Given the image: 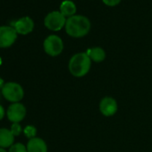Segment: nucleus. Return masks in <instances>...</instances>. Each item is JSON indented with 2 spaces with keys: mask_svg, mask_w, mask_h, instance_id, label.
Wrapping results in <instances>:
<instances>
[{
  "mask_svg": "<svg viewBox=\"0 0 152 152\" xmlns=\"http://www.w3.org/2000/svg\"><path fill=\"white\" fill-rule=\"evenodd\" d=\"M91 22L84 15H73L66 20L65 31L72 38H83L91 31Z\"/></svg>",
  "mask_w": 152,
  "mask_h": 152,
  "instance_id": "f257e3e1",
  "label": "nucleus"
},
{
  "mask_svg": "<svg viewBox=\"0 0 152 152\" xmlns=\"http://www.w3.org/2000/svg\"><path fill=\"white\" fill-rule=\"evenodd\" d=\"M92 61L86 52H80L73 55L68 63L70 73L74 77L81 78L85 76L91 70Z\"/></svg>",
  "mask_w": 152,
  "mask_h": 152,
  "instance_id": "f03ea898",
  "label": "nucleus"
},
{
  "mask_svg": "<svg viewBox=\"0 0 152 152\" xmlns=\"http://www.w3.org/2000/svg\"><path fill=\"white\" fill-rule=\"evenodd\" d=\"M1 91L4 98L12 103L19 102L23 99L24 95L23 87L16 83H7Z\"/></svg>",
  "mask_w": 152,
  "mask_h": 152,
  "instance_id": "7ed1b4c3",
  "label": "nucleus"
},
{
  "mask_svg": "<svg viewBox=\"0 0 152 152\" xmlns=\"http://www.w3.org/2000/svg\"><path fill=\"white\" fill-rule=\"evenodd\" d=\"M43 48L48 56H57L63 52L64 43L62 39L57 35H49L44 40Z\"/></svg>",
  "mask_w": 152,
  "mask_h": 152,
  "instance_id": "20e7f679",
  "label": "nucleus"
},
{
  "mask_svg": "<svg viewBox=\"0 0 152 152\" xmlns=\"http://www.w3.org/2000/svg\"><path fill=\"white\" fill-rule=\"evenodd\" d=\"M66 20L60 11H53L47 15L44 19V24L48 30L58 31L65 26Z\"/></svg>",
  "mask_w": 152,
  "mask_h": 152,
  "instance_id": "39448f33",
  "label": "nucleus"
},
{
  "mask_svg": "<svg viewBox=\"0 0 152 152\" xmlns=\"http://www.w3.org/2000/svg\"><path fill=\"white\" fill-rule=\"evenodd\" d=\"M17 31L12 26H0V48L12 46L17 39Z\"/></svg>",
  "mask_w": 152,
  "mask_h": 152,
  "instance_id": "423d86ee",
  "label": "nucleus"
},
{
  "mask_svg": "<svg viewBox=\"0 0 152 152\" xmlns=\"http://www.w3.org/2000/svg\"><path fill=\"white\" fill-rule=\"evenodd\" d=\"M7 115L9 121L13 123H19L23 121L26 115V107L22 103H13L9 106Z\"/></svg>",
  "mask_w": 152,
  "mask_h": 152,
  "instance_id": "0eeeda50",
  "label": "nucleus"
},
{
  "mask_svg": "<svg viewBox=\"0 0 152 152\" xmlns=\"http://www.w3.org/2000/svg\"><path fill=\"white\" fill-rule=\"evenodd\" d=\"M117 102L112 97H105L99 102V111L104 116H113L117 112Z\"/></svg>",
  "mask_w": 152,
  "mask_h": 152,
  "instance_id": "6e6552de",
  "label": "nucleus"
},
{
  "mask_svg": "<svg viewBox=\"0 0 152 152\" xmlns=\"http://www.w3.org/2000/svg\"><path fill=\"white\" fill-rule=\"evenodd\" d=\"M14 28L17 31V33L22 35H26L31 32L34 29V22L29 16H24L17 20L15 24Z\"/></svg>",
  "mask_w": 152,
  "mask_h": 152,
  "instance_id": "1a4fd4ad",
  "label": "nucleus"
},
{
  "mask_svg": "<svg viewBox=\"0 0 152 152\" xmlns=\"http://www.w3.org/2000/svg\"><path fill=\"white\" fill-rule=\"evenodd\" d=\"M26 148L28 152H48V146L46 142L44 140L38 137L30 139Z\"/></svg>",
  "mask_w": 152,
  "mask_h": 152,
  "instance_id": "9d476101",
  "label": "nucleus"
},
{
  "mask_svg": "<svg viewBox=\"0 0 152 152\" xmlns=\"http://www.w3.org/2000/svg\"><path fill=\"white\" fill-rule=\"evenodd\" d=\"M15 141V136L11 132L10 130L2 128L0 129V148H8L14 145Z\"/></svg>",
  "mask_w": 152,
  "mask_h": 152,
  "instance_id": "9b49d317",
  "label": "nucleus"
},
{
  "mask_svg": "<svg viewBox=\"0 0 152 152\" xmlns=\"http://www.w3.org/2000/svg\"><path fill=\"white\" fill-rule=\"evenodd\" d=\"M87 55L91 58L92 62L95 63H100L103 62L106 58V52L102 48L99 47H95V48H91L86 51Z\"/></svg>",
  "mask_w": 152,
  "mask_h": 152,
  "instance_id": "f8f14e48",
  "label": "nucleus"
},
{
  "mask_svg": "<svg viewBox=\"0 0 152 152\" xmlns=\"http://www.w3.org/2000/svg\"><path fill=\"white\" fill-rule=\"evenodd\" d=\"M60 12L64 17H71L75 15L76 13V6L71 0H65L62 2L60 6Z\"/></svg>",
  "mask_w": 152,
  "mask_h": 152,
  "instance_id": "ddd939ff",
  "label": "nucleus"
},
{
  "mask_svg": "<svg viewBox=\"0 0 152 152\" xmlns=\"http://www.w3.org/2000/svg\"><path fill=\"white\" fill-rule=\"evenodd\" d=\"M23 132L25 134V136L29 139H32L36 137L37 134V129L35 126L33 125H28L23 129Z\"/></svg>",
  "mask_w": 152,
  "mask_h": 152,
  "instance_id": "4468645a",
  "label": "nucleus"
},
{
  "mask_svg": "<svg viewBox=\"0 0 152 152\" xmlns=\"http://www.w3.org/2000/svg\"><path fill=\"white\" fill-rule=\"evenodd\" d=\"M8 152H28V151L26 146H24L23 143H16L10 147Z\"/></svg>",
  "mask_w": 152,
  "mask_h": 152,
  "instance_id": "2eb2a0df",
  "label": "nucleus"
},
{
  "mask_svg": "<svg viewBox=\"0 0 152 152\" xmlns=\"http://www.w3.org/2000/svg\"><path fill=\"white\" fill-rule=\"evenodd\" d=\"M11 132L13 133L14 136H18L21 134V132H23V129H22V126L19 124V123H14L12 125H11V129H10Z\"/></svg>",
  "mask_w": 152,
  "mask_h": 152,
  "instance_id": "dca6fc26",
  "label": "nucleus"
},
{
  "mask_svg": "<svg viewBox=\"0 0 152 152\" xmlns=\"http://www.w3.org/2000/svg\"><path fill=\"white\" fill-rule=\"evenodd\" d=\"M102 1L107 7H115L120 4L122 0H102Z\"/></svg>",
  "mask_w": 152,
  "mask_h": 152,
  "instance_id": "f3484780",
  "label": "nucleus"
},
{
  "mask_svg": "<svg viewBox=\"0 0 152 152\" xmlns=\"http://www.w3.org/2000/svg\"><path fill=\"white\" fill-rule=\"evenodd\" d=\"M5 116V109L4 107L0 105V120H2Z\"/></svg>",
  "mask_w": 152,
  "mask_h": 152,
  "instance_id": "a211bd4d",
  "label": "nucleus"
},
{
  "mask_svg": "<svg viewBox=\"0 0 152 152\" xmlns=\"http://www.w3.org/2000/svg\"><path fill=\"white\" fill-rule=\"evenodd\" d=\"M6 83H5V82H4V80L0 77V90H2L3 89V87H4V85H5Z\"/></svg>",
  "mask_w": 152,
  "mask_h": 152,
  "instance_id": "6ab92c4d",
  "label": "nucleus"
},
{
  "mask_svg": "<svg viewBox=\"0 0 152 152\" xmlns=\"http://www.w3.org/2000/svg\"><path fill=\"white\" fill-rule=\"evenodd\" d=\"M0 152H7V151L5 150V148H0Z\"/></svg>",
  "mask_w": 152,
  "mask_h": 152,
  "instance_id": "aec40b11",
  "label": "nucleus"
},
{
  "mask_svg": "<svg viewBox=\"0 0 152 152\" xmlns=\"http://www.w3.org/2000/svg\"><path fill=\"white\" fill-rule=\"evenodd\" d=\"M1 64H2V59H1V57H0V65H1Z\"/></svg>",
  "mask_w": 152,
  "mask_h": 152,
  "instance_id": "412c9836",
  "label": "nucleus"
},
{
  "mask_svg": "<svg viewBox=\"0 0 152 152\" xmlns=\"http://www.w3.org/2000/svg\"><path fill=\"white\" fill-rule=\"evenodd\" d=\"M0 99H1V97H0Z\"/></svg>",
  "mask_w": 152,
  "mask_h": 152,
  "instance_id": "4be33fe9",
  "label": "nucleus"
}]
</instances>
